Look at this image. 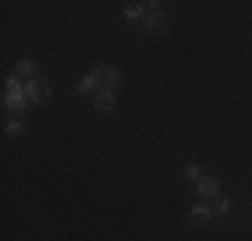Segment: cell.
<instances>
[{
	"instance_id": "cell-1",
	"label": "cell",
	"mask_w": 252,
	"mask_h": 241,
	"mask_svg": "<svg viewBox=\"0 0 252 241\" xmlns=\"http://www.w3.org/2000/svg\"><path fill=\"white\" fill-rule=\"evenodd\" d=\"M51 94V86L49 81H43V78H30L25 83V96L30 102H46Z\"/></svg>"
},
{
	"instance_id": "cell-2",
	"label": "cell",
	"mask_w": 252,
	"mask_h": 241,
	"mask_svg": "<svg viewBox=\"0 0 252 241\" xmlns=\"http://www.w3.org/2000/svg\"><path fill=\"white\" fill-rule=\"evenodd\" d=\"M94 72L99 75V91H113L121 81V72L116 67H94Z\"/></svg>"
},
{
	"instance_id": "cell-3",
	"label": "cell",
	"mask_w": 252,
	"mask_h": 241,
	"mask_svg": "<svg viewBox=\"0 0 252 241\" xmlns=\"http://www.w3.org/2000/svg\"><path fill=\"white\" fill-rule=\"evenodd\" d=\"M3 105H5V110H11V113H25L30 99L25 96V91H5Z\"/></svg>"
},
{
	"instance_id": "cell-4",
	"label": "cell",
	"mask_w": 252,
	"mask_h": 241,
	"mask_svg": "<svg viewBox=\"0 0 252 241\" xmlns=\"http://www.w3.org/2000/svg\"><path fill=\"white\" fill-rule=\"evenodd\" d=\"M145 27H148V32H153V35H166L169 32L166 16L161 14V11H151V14L145 16Z\"/></svg>"
},
{
	"instance_id": "cell-5",
	"label": "cell",
	"mask_w": 252,
	"mask_h": 241,
	"mask_svg": "<svg viewBox=\"0 0 252 241\" xmlns=\"http://www.w3.org/2000/svg\"><path fill=\"white\" fill-rule=\"evenodd\" d=\"M196 190H199V196H204V198H215L218 196V180L215 177H201L199 185H196Z\"/></svg>"
},
{
	"instance_id": "cell-6",
	"label": "cell",
	"mask_w": 252,
	"mask_h": 241,
	"mask_svg": "<svg viewBox=\"0 0 252 241\" xmlns=\"http://www.w3.org/2000/svg\"><path fill=\"white\" fill-rule=\"evenodd\" d=\"M116 107V99H113V91H99L97 94V99H94V110H102V113H107V110H113Z\"/></svg>"
},
{
	"instance_id": "cell-7",
	"label": "cell",
	"mask_w": 252,
	"mask_h": 241,
	"mask_svg": "<svg viewBox=\"0 0 252 241\" xmlns=\"http://www.w3.org/2000/svg\"><path fill=\"white\" fill-rule=\"evenodd\" d=\"M92 89H94V91H99V75L94 70L89 72L81 83H78V94H86V91H92Z\"/></svg>"
},
{
	"instance_id": "cell-8",
	"label": "cell",
	"mask_w": 252,
	"mask_h": 241,
	"mask_svg": "<svg viewBox=\"0 0 252 241\" xmlns=\"http://www.w3.org/2000/svg\"><path fill=\"white\" fill-rule=\"evenodd\" d=\"M209 217H212V209L209 207H193L190 209V222L193 225H201V222H207Z\"/></svg>"
},
{
	"instance_id": "cell-9",
	"label": "cell",
	"mask_w": 252,
	"mask_h": 241,
	"mask_svg": "<svg viewBox=\"0 0 252 241\" xmlns=\"http://www.w3.org/2000/svg\"><path fill=\"white\" fill-rule=\"evenodd\" d=\"M16 72H22V75H27V78H35V62L32 59H22Z\"/></svg>"
},
{
	"instance_id": "cell-10",
	"label": "cell",
	"mask_w": 252,
	"mask_h": 241,
	"mask_svg": "<svg viewBox=\"0 0 252 241\" xmlns=\"http://www.w3.org/2000/svg\"><path fill=\"white\" fill-rule=\"evenodd\" d=\"M142 14H145V3H134L126 8V19H140Z\"/></svg>"
},
{
	"instance_id": "cell-11",
	"label": "cell",
	"mask_w": 252,
	"mask_h": 241,
	"mask_svg": "<svg viewBox=\"0 0 252 241\" xmlns=\"http://www.w3.org/2000/svg\"><path fill=\"white\" fill-rule=\"evenodd\" d=\"M5 91H25V86H22V81L16 75H8L5 78Z\"/></svg>"
},
{
	"instance_id": "cell-12",
	"label": "cell",
	"mask_w": 252,
	"mask_h": 241,
	"mask_svg": "<svg viewBox=\"0 0 252 241\" xmlns=\"http://www.w3.org/2000/svg\"><path fill=\"white\" fill-rule=\"evenodd\" d=\"M5 131H8V137H16L22 131V123H19V120H11V123L5 126Z\"/></svg>"
},
{
	"instance_id": "cell-13",
	"label": "cell",
	"mask_w": 252,
	"mask_h": 241,
	"mask_svg": "<svg viewBox=\"0 0 252 241\" xmlns=\"http://www.w3.org/2000/svg\"><path fill=\"white\" fill-rule=\"evenodd\" d=\"M185 177H190V180H201V169H199V166H188V169H185Z\"/></svg>"
},
{
	"instance_id": "cell-14",
	"label": "cell",
	"mask_w": 252,
	"mask_h": 241,
	"mask_svg": "<svg viewBox=\"0 0 252 241\" xmlns=\"http://www.w3.org/2000/svg\"><path fill=\"white\" fill-rule=\"evenodd\" d=\"M228 209H231V204H228V201H218V204H215V212H218V214H228Z\"/></svg>"
}]
</instances>
